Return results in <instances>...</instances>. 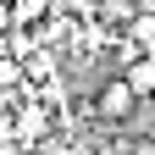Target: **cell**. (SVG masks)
<instances>
[{
	"label": "cell",
	"mask_w": 155,
	"mask_h": 155,
	"mask_svg": "<svg viewBox=\"0 0 155 155\" xmlns=\"http://www.w3.org/2000/svg\"><path fill=\"white\" fill-rule=\"evenodd\" d=\"M50 6L55 0H11V22L17 28H33L39 17H50Z\"/></svg>",
	"instance_id": "cell-4"
},
{
	"label": "cell",
	"mask_w": 155,
	"mask_h": 155,
	"mask_svg": "<svg viewBox=\"0 0 155 155\" xmlns=\"http://www.w3.org/2000/svg\"><path fill=\"white\" fill-rule=\"evenodd\" d=\"M0 139H17V116H11L6 105H0Z\"/></svg>",
	"instance_id": "cell-6"
},
{
	"label": "cell",
	"mask_w": 155,
	"mask_h": 155,
	"mask_svg": "<svg viewBox=\"0 0 155 155\" xmlns=\"http://www.w3.org/2000/svg\"><path fill=\"white\" fill-rule=\"evenodd\" d=\"M61 155H94V150H89V144H67Z\"/></svg>",
	"instance_id": "cell-8"
},
{
	"label": "cell",
	"mask_w": 155,
	"mask_h": 155,
	"mask_svg": "<svg viewBox=\"0 0 155 155\" xmlns=\"http://www.w3.org/2000/svg\"><path fill=\"white\" fill-rule=\"evenodd\" d=\"M122 78H127V89L139 94V100H150V94H155V55H133Z\"/></svg>",
	"instance_id": "cell-3"
},
{
	"label": "cell",
	"mask_w": 155,
	"mask_h": 155,
	"mask_svg": "<svg viewBox=\"0 0 155 155\" xmlns=\"http://www.w3.org/2000/svg\"><path fill=\"white\" fill-rule=\"evenodd\" d=\"M133 155H155V139H133Z\"/></svg>",
	"instance_id": "cell-7"
},
{
	"label": "cell",
	"mask_w": 155,
	"mask_h": 155,
	"mask_svg": "<svg viewBox=\"0 0 155 155\" xmlns=\"http://www.w3.org/2000/svg\"><path fill=\"white\" fill-rule=\"evenodd\" d=\"M133 105H139V94L127 89V78H111V83L94 94V116H105V122H127Z\"/></svg>",
	"instance_id": "cell-1"
},
{
	"label": "cell",
	"mask_w": 155,
	"mask_h": 155,
	"mask_svg": "<svg viewBox=\"0 0 155 155\" xmlns=\"http://www.w3.org/2000/svg\"><path fill=\"white\" fill-rule=\"evenodd\" d=\"M22 89V67H17V55H0V94Z\"/></svg>",
	"instance_id": "cell-5"
},
{
	"label": "cell",
	"mask_w": 155,
	"mask_h": 155,
	"mask_svg": "<svg viewBox=\"0 0 155 155\" xmlns=\"http://www.w3.org/2000/svg\"><path fill=\"white\" fill-rule=\"evenodd\" d=\"M17 116V144H39L50 133V105L45 100H22V111H11Z\"/></svg>",
	"instance_id": "cell-2"
}]
</instances>
